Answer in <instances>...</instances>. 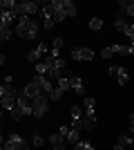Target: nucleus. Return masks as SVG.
Here are the masks:
<instances>
[{
	"mask_svg": "<svg viewBox=\"0 0 134 150\" xmlns=\"http://www.w3.org/2000/svg\"><path fill=\"white\" fill-rule=\"evenodd\" d=\"M13 31H16L20 38H25V40H36V36H38V23H36L32 16H22V18H18V23L13 25Z\"/></svg>",
	"mask_w": 134,
	"mask_h": 150,
	"instance_id": "obj_1",
	"label": "nucleus"
},
{
	"mask_svg": "<svg viewBox=\"0 0 134 150\" xmlns=\"http://www.w3.org/2000/svg\"><path fill=\"white\" fill-rule=\"evenodd\" d=\"M2 150H29V144L20 134L11 132L7 139H2Z\"/></svg>",
	"mask_w": 134,
	"mask_h": 150,
	"instance_id": "obj_2",
	"label": "nucleus"
},
{
	"mask_svg": "<svg viewBox=\"0 0 134 150\" xmlns=\"http://www.w3.org/2000/svg\"><path fill=\"white\" fill-rule=\"evenodd\" d=\"M34 105V117L36 119H43L45 114H47V108H49V96L47 94H40V96H36V99L32 101Z\"/></svg>",
	"mask_w": 134,
	"mask_h": 150,
	"instance_id": "obj_3",
	"label": "nucleus"
},
{
	"mask_svg": "<svg viewBox=\"0 0 134 150\" xmlns=\"http://www.w3.org/2000/svg\"><path fill=\"white\" fill-rule=\"evenodd\" d=\"M13 11H16L18 18H22V16H34V13L40 11V5H38V2H32V0H25V2H20Z\"/></svg>",
	"mask_w": 134,
	"mask_h": 150,
	"instance_id": "obj_4",
	"label": "nucleus"
},
{
	"mask_svg": "<svg viewBox=\"0 0 134 150\" xmlns=\"http://www.w3.org/2000/svg\"><path fill=\"white\" fill-rule=\"evenodd\" d=\"M72 58H76V61H94V52L89 47H74L72 50Z\"/></svg>",
	"mask_w": 134,
	"mask_h": 150,
	"instance_id": "obj_5",
	"label": "nucleus"
},
{
	"mask_svg": "<svg viewBox=\"0 0 134 150\" xmlns=\"http://www.w3.org/2000/svg\"><path fill=\"white\" fill-rule=\"evenodd\" d=\"M34 83H36V85H40L43 94H47V96H49V94L54 92V90H56V85H54V83H51L49 79H45V76H40V74H36V76H34Z\"/></svg>",
	"mask_w": 134,
	"mask_h": 150,
	"instance_id": "obj_6",
	"label": "nucleus"
},
{
	"mask_svg": "<svg viewBox=\"0 0 134 150\" xmlns=\"http://www.w3.org/2000/svg\"><path fill=\"white\" fill-rule=\"evenodd\" d=\"M40 94H43V90H40V85H36V83H27L25 88H22V96H27V99L29 101H34L36 99V96H40Z\"/></svg>",
	"mask_w": 134,
	"mask_h": 150,
	"instance_id": "obj_7",
	"label": "nucleus"
},
{
	"mask_svg": "<svg viewBox=\"0 0 134 150\" xmlns=\"http://www.w3.org/2000/svg\"><path fill=\"white\" fill-rule=\"evenodd\" d=\"M43 54H47V45L40 43L36 50H32L29 54H27V61H32L34 65H38V63H40V56H43Z\"/></svg>",
	"mask_w": 134,
	"mask_h": 150,
	"instance_id": "obj_8",
	"label": "nucleus"
},
{
	"mask_svg": "<svg viewBox=\"0 0 134 150\" xmlns=\"http://www.w3.org/2000/svg\"><path fill=\"white\" fill-rule=\"evenodd\" d=\"M0 20H2V27H11L13 23H18V16H16V11H0Z\"/></svg>",
	"mask_w": 134,
	"mask_h": 150,
	"instance_id": "obj_9",
	"label": "nucleus"
},
{
	"mask_svg": "<svg viewBox=\"0 0 134 150\" xmlns=\"http://www.w3.org/2000/svg\"><path fill=\"white\" fill-rule=\"evenodd\" d=\"M69 88L78 94V96H85V85H83V79L78 76H69Z\"/></svg>",
	"mask_w": 134,
	"mask_h": 150,
	"instance_id": "obj_10",
	"label": "nucleus"
},
{
	"mask_svg": "<svg viewBox=\"0 0 134 150\" xmlns=\"http://www.w3.org/2000/svg\"><path fill=\"white\" fill-rule=\"evenodd\" d=\"M0 96L2 99H18V92H16V88H11V83H5L0 88Z\"/></svg>",
	"mask_w": 134,
	"mask_h": 150,
	"instance_id": "obj_11",
	"label": "nucleus"
},
{
	"mask_svg": "<svg viewBox=\"0 0 134 150\" xmlns=\"http://www.w3.org/2000/svg\"><path fill=\"white\" fill-rule=\"evenodd\" d=\"M51 7L56 9V18H58V23H63V20L67 18V13H65V7H63V0H51Z\"/></svg>",
	"mask_w": 134,
	"mask_h": 150,
	"instance_id": "obj_12",
	"label": "nucleus"
},
{
	"mask_svg": "<svg viewBox=\"0 0 134 150\" xmlns=\"http://www.w3.org/2000/svg\"><path fill=\"white\" fill-rule=\"evenodd\" d=\"M114 29L116 31H121V34H128V29H130V23L125 18H123V16H119V18L114 20Z\"/></svg>",
	"mask_w": 134,
	"mask_h": 150,
	"instance_id": "obj_13",
	"label": "nucleus"
},
{
	"mask_svg": "<svg viewBox=\"0 0 134 150\" xmlns=\"http://www.w3.org/2000/svg\"><path fill=\"white\" fill-rule=\"evenodd\" d=\"M49 141H51V146H54V148H58V146H63L65 141H67V137H65V134H60V132H51Z\"/></svg>",
	"mask_w": 134,
	"mask_h": 150,
	"instance_id": "obj_14",
	"label": "nucleus"
},
{
	"mask_svg": "<svg viewBox=\"0 0 134 150\" xmlns=\"http://www.w3.org/2000/svg\"><path fill=\"white\" fill-rule=\"evenodd\" d=\"M63 7H65V13H67V18H69V16H76V13H78L76 2H72V0H63Z\"/></svg>",
	"mask_w": 134,
	"mask_h": 150,
	"instance_id": "obj_15",
	"label": "nucleus"
},
{
	"mask_svg": "<svg viewBox=\"0 0 134 150\" xmlns=\"http://www.w3.org/2000/svg\"><path fill=\"white\" fill-rule=\"evenodd\" d=\"M83 105H85V114H94V105H96L94 96H85Z\"/></svg>",
	"mask_w": 134,
	"mask_h": 150,
	"instance_id": "obj_16",
	"label": "nucleus"
},
{
	"mask_svg": "<svg viewBox=\"0 0 134 150\" xmlns=\"http://www.w3.org/2000/svg\"><path fill=\"white\" fill-rule=\"evenodd\" d=\"M63 43H65L63 38H54V40H51V52H49L51 56H58V52H60V47H63Z\"/></svg>",
	"mask_w": 134,
	"mask_h": 150,
	"instance_id": "obj_17",
	"label": "nucleus"
},
{
	"mask_svg": "<svg viewBox=\"0 0 134 150\" xmlns=\"http://www.w3.org/2000/svg\"><path fill=\"white\" fill-rule=\"evenodd\" d=\"M96 125V117L94 114H85V119H83V130H92Z\"/></svg>",
	"mask_w": 134,
	"mask_h": 150,
	"instance_id": "obj_18",
	"label": "nucleus"
},
{
	"mask_svg": "<svg viewBox=\"0 0 134 150\" xmlns=\"http://www.w3.org/2000/svg\"><path fill=\"white\" fill-rule=\"evenodd\" d=\"M56 88H60V90H63V92H67V90H72V88H69V76H60V79H58V81H56Z\"/></svg>",
	"mask_w": 134,
	"mask_h": 150,
	"instance_id": "obj_19",
	"label": "nucleus"
},
{
	"mask_svg": "<svg viewBox=\"0 0 134 150\" xmlns=\"http://www.w3.org/2000/svg\"><path fill=\"white\" fill-rule=\"evenodd\" d=\"M67 141H69L72 146H74V144H78V141H81V130H74V128H72V130H69V134H67Z\"/></svg>",
	"mask_w": 134,
	"mask_h": 150,
	"instance_id": "obj_20",
	"label": "nucleus"
},
{
	"mask_svg": "<svg viewBox=\"0 0 134 150\" xmlns=\"http://www.w3.org/2000/svg\"><path fill=\"white\" fill-rule=\"evenodd\" d=\"M16 101H18V99H2V110L13 112V110H16Z\"/></svg>",
	"mask_w": 134,
	"mask_h": 150,
	"instance_id": "obj_21",
	"label": "nucleus"
},
{
	"mask_svg": "<svg viewBox=\"0 0 134 150\" xmlns=\"http://www.w3.org/2000/svg\"><path fill=\"white\" fill-rule=\"evenodd\" d=\"M11 27H0V40H2V43H7V40H9V38H11Z\"/></svg>",
	"mask_w": 134,
	"mask_h": 150,
	"instance_id": "obj_22",
	"label": "nucleus"
},
{
	"mask_svg": "<svg viewBox=\"0 0 134 150\" xmlns=\"http://www.w3.org/2000/svg\"><path fill=\"white\" fill-rule=\"evenodd\" d=\"M116 79H119V83H121V85H128V81H130L128 69H125V67H121V72H119V76H116Z\"/></svg>",
	"mask_w": 134,
	"mask_h": 150,
	"instance_id": "obj_23",
	"label": "nucleus"
},
{
	"mask_svg": "<svg viewBox=\"0 0 134 150\" xmlns=\"http://www.w3.org/2000/svg\"><path fill=\"white\" fill-rule=\"evenodd\" d=\"M89 29H94V31L103 29V20L101 18H92V20H89Z\"/></svg>",
	"mask_w": 134,
	"mask_h": 150,
	"instance_id": "obj_24",
	"label": "nucleus"
},
{
	"mask_svg": "<svg viewBox=\"0 0 134 150\" xmlns=\"http://www.w3.org/2000/svg\"><path fill=\"white\" fill-rule=\"evenodd\" d=\"M47 72H49V67H47V65H45V63L40 61L38 65H36V74H40V76H47Z\"/></svg>",
	"mask_w": 134,
	"mask_h": 150,
	"instance_id": "obj_25",
	"label": "nucleus"
},
{
	"mask_svg": "<svg viewBox=\"0 0 134 150\" xmlns=\"http://www.w3.org/2000/svg\"><path fill=\"white\" fill-rule=\"evenodd\" d=\"M32 146H34V148H43V146H45V139L40 137V134H34V139H32Z\"/></svg>",
	"mask_w": 134,
	"mask_h": 150,
	"instance_id": "obj_26",
	"label": "nucleus"
},
{
	"mask_svg": "<svg viewBox=\"0 0 134 150\" xmlns=\"http://www.w3.org/2000/svg\"><path fill=\"white\" fill-rule=\"evenodd\" d=\"M119 144H121V146H132L134 139L130 137V134H121V137H119Z\"/></svg>",
	"mask_w": 134,
	"mask_h": 150,
	"instance_id": "obj_27",
	"label": "nucleus"
},
{
	"mask_svg": "<svg viewBox=\"0 0 134 150\" xmlns=\"http://www.w3.org/2000/svg\"><path fill=\"white\" fill-rule=\"evenodd\" d=\"M63 94H65L63 90H60V88H56L54 92L49 94V99H51V101H60V99H63Z\"/></svg>",
	"mask_w": 134,
	"mask_h": 150,
	"instance_id": "obj_28",
	"label": "nucleus"
},
{
	"mask_svg": "<svg viewBox=\"0 0 134 150\" xmlns=\"http://www.w3.org/2000/svg\"><path fill=\"white\" fill-rule=\"evenodd\" d=\"M74 150H89V141H78V144H74Z\"/></svg>",
	"mask_w": 134,
	"mask_h": 150,
	"instance_id": "obj_29",
	"label": "nucleus"
},
{
	"mask_svg": "<svg viewBox=\"0 0 134 150\" xmlns=\"http://www.w3.org/2000/svg\"><path fill=\"white\" fill-rule=\"evenodd\" d=\"M121 67H123V65H112V67L107 69V74H109V76H119V72H121Z\"/></svg>",
	"mask_w": 134,
	"mask_h": 150,
	"instance_id": "obj_30",
	"label": "nucleus"
},
{
	"mask_svg": "<svg viewBox=\"0 0 134 150\" xmlns=\"http://www.w3.org/2000/svg\"><path fill=\"white\" fill-rule=\"evenodd\" d=\"M123 11L128 13V16H132V18H134V2H125V9H123Z\"/></svg>",
	"mask_w": 134,
	"mask_h": 150,
	"instance_id": "obj_31",
	"label": "nucleus"
},
{
	"mask_svg": "<svg viewBox=\"0 0 134 150\" xmlns=\"http://www.w3.org/2000/svg\"><path fill=\"white\" fill-rule=\"evenodd\" d=\"M112 54H114V50H112V47H105V50L101 52V56H103V58H112Z\"/></svg>",
	"mask_w": 134,
	"mask_h": 150,
	"instance_id": "obj_32",
	"label": "nucleus"
},
{
	"mask_svg": "<svg viewBox=\"0 0 134 150\" xmlns=\"http://www.w3.org/2000/svg\"><path fill=\"white\" fill-rule=\"evenodd\" d=\"M22 117H25V114L20 112L18 108H16V110H13V112H11V119H13V121H18V119H22Z\"/></svg>",
	"mask_w": 134,
	"mask_h": 150,
	"instance_id": "obj_33",
	"label": "nucleus"
},
{
	"mask_svg": "<svg viewBox=\"0 0 134 150\" xmlns=\"http://www.w3.org/2000/svg\"><path fill=\"white\" fill-rule=\"evenodd\" d=\"M130 132H134V114H130Z\"/></svg>",
	"mask_w": 134,
	"mask_h": 150,
	"instance_id": "obj_34",
	"label": "nucleus"
},
{
	"mask_svg": "<svg viewBox=\"0 0 134 150\" xmlns=\"http://www.w3.org/2000/svg\"><path fill=\"white\" fill-rule=\"evenodd\" d=\"M112 150H125V146H121V144H116V146H114V148H112Z\"/></svg>",
	"mask_w": 134,
	"mask_h": 150,
	"instance_id": "obj_35",
	"label": "nucleus"
},
{
	"mask_svg": "<svg viewBox=\"0 0 134 150\" xmlns=\"http://www.w3.org/2000/svg\"><path fill=\"white\" fill-rule=\"evenodd\" d=\"M54 150H65V146H58V148H54Z\"/></svg>",
	"mask_w": 134,
	"mask_h": 150,
	"instance_id": "obj_36",
	"label": "nucleus"
},
{
	"mask_svg": "<svg viewBox=\"0 0 134 150\" xmlns=\"http://www.w3.org/2000/svg\"><path fill=\"white\" fill-rule=\"evenodd\" d=\"M89 150H96V148H94V146H89Z\"/></svg>",
	"mask_w": 134,
	"mask_h": 150,
	"instance_id": "obj_37",
	"label": "nucleus"
},
{
	"mask_svg": "<svg viewBox=\"0 0 134 150\" xmlns=\"http://www.w3.org/2000/svg\"><path fill=\"white\" fill-rule=\"evenodd\" d=\"M132 31H134V23H132Z\"/></svg>",
	"mask_w": 134,
	"mask_h": 150,
	"instance_id": "obj_38",
	"label": "nucleus"
}]
</instances>
